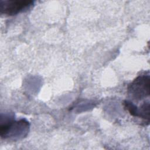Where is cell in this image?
Returning <instances> with one entry per match:
<instances>
[{
	"label": "cell",
	"mask_w": 150,
	"mask_h": 150,
	"mask_svg": "<svg viewBox=\"0 0 150 150\" xmlns=\"http://www.w3.org/2000/svg\"><path fill=\"white\" fill-rule=\"evenodd\" d=\"M29 123L25 119L15 121L13 115L1 116L0 135L2 138L17 140L26 137L29 132Z\"/></svg>",
	"instance_id": "6da1fadb"
},
{
	"label": "cell",
	"mask_w": 150,
	"mask_h": 150,
	"mask_svg": "<svg viewBox=\"0 0 150 150\" xmlns=\"http://www.w3.org/2000/svg\"><path fill=\"white\" fill-rule=\"evenodd\" d=\"M149 76L141 75L137 77L128 86V93L134 100H141L149 95Z\"/></svg>",
	"instance_id": "7a4b0ae2"
},
{
	"label": "cell",
	"mask_w": 150,
	"mask_h": 150,
	"mask_svg": "<svg viewBox=\"0 0 150 150\" xmlns=\"http://www.w3.org/2000/svg\"><path fill=\"white\" fill-rule=\"evenodd\" d=\"M33 3V1L29 0L1 1L0 11L2 14L13 16L28 11Z\"/></svg>",
	"instance_id": "3957f363"
},
{
	"label": "cell",
	"mask_w": 150,
	"mask_h": 150,
	"mask_svg": "<svg viewBox=\"0 0 150 150\" xmlns=\"http://www.w3.org/2000/svg\"><path fill=\"white\" fill-rule=\"evenodd\" d=\"M125 108L129 111L131 115L143 118L149 121V103L145 102L138 107L133 103L125 100L124 102Z\"/></svg>",
	"instance_id": "277c9868"
}]
</instances>
